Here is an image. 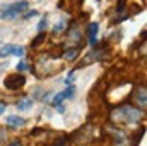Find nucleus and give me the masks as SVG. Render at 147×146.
Segmentation results:
<instances>
[{
	"label": "nucleus",
	"instance_id": "nucleus-16",
	"mask_svg": "<svg viewBox=\"0 0 147 146\" xmlns=\"http://www.w3.org/2000/svg\"><path fill=\"white\" fill-rule=\"evenodd\" d=\"M3 110H5V103H0V113H3Z\"/></svg>",
	"mask_w": 147,
	"mask_h": 146
},
{
	"label": "nucleus",
	"instance_id": "nucleus-14",
	"mask_svg": "<svg viewBox=\"0 0 147 146\" xmlns=\"http://www.w3.org/2000/svg\"><path fill=\"white\" fill-rule=\"evenodd\" d=\"M43 38H45V35H43V33H41V35H39V36H38L36 40H34V41H33V46H36V45H39V43H41V40H43Z\"/></svg>",
	"mask_w": 147,
	"mask_h": 146
},
{
	"label": "nucleus",
	"instance_id": "nucleus-12",
	"mask_svg": "<svg viewBox=\"0 0 147 146\" xmlns=\"http://www.w3.org/2000/svg\"><path fill=\"white\" fill-rule=\"evenodd\" d=\"M63 26H65V23L62 21L60 24H57V26H55V29H53V31H55V33H62V31H63Z\"/></svg>",
	"mask_w": 147,
	"mask_h": 146
},
{
	"label": "nucleus",
	"instance_id": "nucleus-3",
	"mask_svg": "<svg viewBox=\"0 0 147 146\" xmlns=\"http://www.w3.org/2000/svg\"><path fill=\"white\" fill-rule=\"evenodd\" d=\"M9 55H16V57H22L24 55V48L22 46H14V45H5L0 48V57H9Z\"/></svg>",
	"mask_w": 147,
	"mask_h": 146
},
{
	"label": "nucleus",
	"instance_id": "nucleus-1",
	"mask_svg": "<svg viewBox=\"0 0 147 146\" xmlns=\"http://www.w3.org/2000/svg\"><path fill=\"white\" fill-rule=\"evenodd\" d=\"M142 119V110L130 107V105H121L118 108L111 112V120L116 126H128V124H135Z\"/></svg>",
	"mask_w": 147,
	"mask_h": 146
},
{
	"label": "nucleus",
	"instance_id": "nucleus-18",
	"mask_svg": "<svg viewBox=\"0 0 147 146\" xmlns=\"http://www.w3.org/2000/svg\"><path fill=\"white\" fill-rule=\"evenodd\" d=\"M58 146H65V145H63V141H62V143H60V145H58Z\"/></svg>",
	"mask_w": 147,
	"mask_h": 146
},
{
	"label": "nucleus",
	"instance_id": "nucleus-8",
	"mask_svg": "<svg viewBox=\"0 0 147 146\" xmlns=\"http://www.w3.org/2000/svg\"><path fill=\"white\" fill-rule=\"evenodd\" d=\"M77 53H79V48H72V50H67L63 53V57H65V60H75Z\"/></svg>",
	"mask_w": 147,
	"mask_h": 146
},
{
	"label": "nucleus",
	"instance_id": "nucleus-17",
	"mask_svg": "<svg viewBox=\"0 0 147 146\" xmlns=\"http://www.w3.org/2000/svg\"><path fill=\"white\" fill-rule=\"evenodd\" d=\"M10 146H22V143H19V141H14Z\"/></svg>",
	"mask_w": 147,
	"mask_h": 146
},
{
	"label": "nucleus",
	"instance_id": "nucleus-15",
	"mask_svg": "<svg viewBox=\"0 0 147 146\" xmlns=\"http://www.w3.org/2000/svg\"><path fill=\"white\" fill-rule=\"evenodd\" d=\"M36 14H38L36 10H31V12H28V14H26V17H34Z\"/></svg>",
	"mask_w": 147,
	"mask_h": 146
},
{
	"label": "nucleus",
	"instance_id": "nucleus-13",
	"mask_svg": "<svg viewBox=\"0 0 147 146\" xmlns=\"http://www.w3.org/2000/svg\"><path fill=\"white\" fill-rule=\"evenodd\" d=\"M17 71H19V72H24V71H28V64H24V62H21V64L17 65Z\"/></svg>",
	"mask_w": 147,
	"mask_h": 146
},
{
	"label": "nucleus",
	"instance_id": "nucleus-9",
	"mask_svg": "<svg viewBox=\"0 0 147 146\" xmlns=\"http://www.w3.org/2000/svg\"><path fill=\"white\" fill-rule=\"evenodd\" d=\"M63 98H65V96H63V93H58V95L53 98V102H51V103H53L55 107H58V105L62 103V100H63Z\"/></svg>",
	"mask_w": 147,
	"mask_h": 146
},
{
	"label": "nucleus",
	"instance_id": "nucleus-10",
	"mask_svg": "<svg viewBox=\"0 0 147 146\" xmlns=\"http://www.w3.org/2000/svg\"><path fill=\"white\" fill-rule=\"evenodd\" d=\"M74 93H75V88H74V86H69V88L63 91V96H65V98H72Z\"/></svg>",
	"mask_w": 147,
	"mask_h": 146
},
{
	"label": "nucleus",
	"instance_id": "nucleus-4",
	"mask_svg": "<svg viewBox=\"0 0 147 146\" xmlns=\"http://www.w3.org/2000/svg\"><path fill=\"white\" fill-rule=\"evenodd\" d=\"M146 86H139L137 88V91H135V102L139 103V107L144 110L147 105V98H146Z\"/></svg>",
	"mask_w": 147,
	"mask_h": 146
},
{
	"label": "nucleus",
	"instance_id": "nucleus-5",
	"mask_svg": "<svg viewBox=\"0 0 147 146\" xmlns=\"http://www.w3.org/2000/svg\"><path fill=\"white\" fill-rule=\"evenodd\" d=\"M26 124V120L22 117H17V115H10L7 117V126L9 127H22Z\"/></svg>",
	"mask_w": 147,
	"mask_h": 146
},
{
	"label": "nucleus",
	"instance_id": "nucleus-2",
	"mask_svg": "<svg viewBox=\"0 0 147 146\" xmlns=\"http://www.w3.org/2000/svg\"><path fill=\"white\" fill-rule=\"evenodd\" d=\"M3 83H5V88H9V89H19V88L24 86L26 79H24V76H21V74H10V76L5 77Z\"/></svg>",
	"mask_w": 147,
	"mask_h": 146
},
{
	"label": "nucleus",
	"instance_id": "nucleus-11",
	"mask_svg": "<svg viewBox=\"0 0 147 146\" xmlns=\"http://www.w3.org/2000/svg\"><path fill=\"white\" fill-rule=\"evenodd\" d=\"M45 28H46V17H43V19L39 21V24H38V29H39V31H43Z\"/></svg>",
	"mask_w": 147,
	"mask_h": 146
},
{
	"label": "nucleus",
	"instance_id": "nucleus-6",
	"mask_svg": "<svg viewBox=\"0 0 147 146\" xmlns=\"http://www.w3.org/2000/svg\"><path fill=\"white\" fill-rule=\"evenodd\" d=\"M96 35H98V24L91 23L89 24V43L91 45H96Z\"/></svg>",
	"mask_w": 147,
	"mask_h": 146
},
{
	"label": "nucleus",
	"instance_id": "nucleus-7",
	"mask_svg": "<svg viewBox=\"0 0 147 146\" xmlns=\"http://www.w3.org/2000/svg\"><path fill=\"white\" fill-rule=\"evenodd\" d=\"M31 107H33V100H29V98H24V100L17 102V108L19 110H28Z\"/></svg>",
	"mask_w": 147,
	"mask_h": 146
}]
</instances>
